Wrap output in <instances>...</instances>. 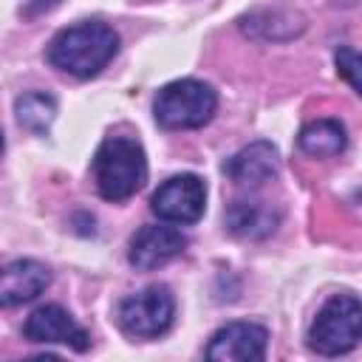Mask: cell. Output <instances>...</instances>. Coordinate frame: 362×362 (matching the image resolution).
<instances>
[{"label": "cell", "instance_id": "7", "mask_svg": "<svg viewBox=\"0 0 362 362\" xmlns=\"http://www.w3.org/2000/svg\"><path fill=\"white\" fill-rule=\"evenodd\" d=\"M23 334L28 342H62L74 351H85L90 345V337L82 325H76V320L57 303H48V305H40L28 314L25 325H23Z\"/></svg>", "mask_w": 362, "mask_h": 362}, {"label": "cell", "instance_id": "12", "mask_svg": "<svg viewBox=\"0 0 362 362\" xmlns=\"http://www.w3.org/2000/svg\"><path fill=\"white\" fill-rule=\"evenodd\" d=\"M280 223V212L266 201H235L226 209V226L243 240H260L272 235Z\"/></svg>", "mask_w": 362, "mask_h": 362}, {"label": "cell", "instance_id": "1", "mask_svg": "<svg viewBox=\"0 0 362 362\" xmlns=\"http://www.w3.org/2000/svg\"><path fill=\"white\" fill-rule=\"evenodd\" d=\"M116 51H119V34L110 25L93 20L62 28L48 42L45 57L57 71H65L71 76H93L113 59Z\"/></svg>", "mask_w": 362, "mask_h": 362}, {"label": "cell", "instance_id": "5", "mask_svg": "<svg viewBox=\"0 0 362 362\" xmlns=\"http://www.w3.org/2000/svg\"><path fill=\"white\" fill-rule=\"evenodd\" d=\"M175 300L164 286H147L119 303V325L127 337L156 339L173 325Z\"/></svg>", "mask_w": 362, "mask_h": 362}, {"label": "cell", "instance_id": "11", "mask_svg": "<svg viewBox=\"0 0 362 362\" xmlns=\"http://www.w3.org/2000/svg\"><path fill=\"white\" fill-rule=\"evenodd\" d=\"M223 173L235 184H263L277 175V150L269 141H255L243 150H238L226 164Z\"/></svg>", "mask_w": 362, "mask_h": 362}, {"label": "cell", "instance_id": "4", "mask_svg": "<svg viewBox=\"0 0 362 362\" xmlns=\"http://www.w3.org/2000/svg\"><path fill=\"white\" fill-rule=\"evenodd\" d=\"M218 107V96L206 82L178 79L156 93L153 116L164 130H195L204 127Z\"/></svg>", "mask_w": 362, "mask_h": 362}, {"label": "cell", "instance_id": "9", "mask_svg": "<svg viewBox=\"0 0 362 362\" xmlns=\"http://www.w3.org/2000/svg\"><path fill=\"white\" fill-rule=\"evenodd\" d=\"M187 246V238L175 229V226H141L133 240H130V252H127V260L141 269V272H150V269H158L164 263H170L173 257H178Z\"/></svg>", "mask_w": 362, "mask_h": 362}, {"label": "cell", "instance_id": "14", "mask_svg": "<svg viewBox=\"0 0 362 362\" xmlns=\"http://www.w3.org/2000/svg\"><path fill=\"white\" fill-rule=\"evenodd\" d=\"M14 113H17L20 127L31 133H45L57 116V102L42 90H31L14 102Z\"/></svg>", "mask_w": 362, "mask_h": 362}, {"label": "cell", "instance_id": "10", "mask_svg": "<svg viewBox=\"0 0 362 362\" xmlns=\"http://www.w3.org/2000/svg\"><path fill=\"white\" fill-rule=\"evenodd\" d=\"M48 283H51V272L40 260H28V257L11 260L0 277V303L3 305L28 303V300L40 297Z\"/></svg>", "mask_w": 362, "mask_h": 362}, {"label": "cell", "instance_id": "8", "mask_svg": "<svg viewBox=\"0 0 362 362\" xmlns=\"http://www.w3.org/2000/svg\"><path fill=\"white\" fill-rule=\"evenodd\" d=\"M269 334L257 322H229L218 328L206 345L209 359L221 362H257L266 356Z\"/></svg>", "mask_w": 362, "mask_h": 362}, {"label": "cell", "instance_id": "16", "mask_svg": "<svg viewBox=\"0 0 362 362\" xmlns=\"http://www.w3.org/2000/svg\"><path fill=\"white\" fill-rule=\"evenodd\" d=\"M54 3H59V0H28V6H31V8H37V11H42V8H51Z\"/></svg>", "mask_w": 362, "mask_h": 362}, {"label": "cell", "instance_id": "2", "mask_svg": "<svg viewBox=\"0 0 362 362\" xmlns=\"http://www.w3.org/2000/svg\"><path fill=\"white\" fill-rule=\"evenodd\" d=\"M93 181L105 201H127L147 181L144 147L130 136H107L93 156Z\"/></svg>", "mask_w": 362, "mask_h": 362}, {"label": "cell", "instance_id": "6", "mask_svg": "<svg viewBox=\"0 0 362 362\" xmlns=\"http://www.w3.org/2000/svg\"><path fill=\"white\" fill-rule=\"evenodd\" d=\"M150 206L167 223H195L206 206V187L192 173L173 175L153 192Z\"/></svg>", "mask_w": 362, "mask_h": 362}, {"label": "cell", "instance_id": "3", "mask_svg": "<svg viewBox=\"0 0 362 362\" xmlns=\"http://www.w3.org/2000/svg\"><path fill=\"white\" fill-rule=\"evenodd\" d=\"M359 339H362V300H356L354 294L328 297L308 328V345L322 356H339L356 348Z\"/></svg>", "mask_w": 362, "mask_h": 362}, {"label": "cell", "instance_id": "13", "mask_svg": "<svg viewBox=\"0 0 362 362\" xmlns=\"http://www.w3.org/2000/svg\"><path fill=\"white\" fill-rule=\"evenodd\" d=\"M297 144L311 158H331V156H339L345 150L348 136L337 119H314L300 130Z\"/></svg>", "mask_w": 362, "mask_h": 362}, {"label": "cell", "instance_id": "15", "mask_svg": "<svg viewBox=\"0 0 362 362\" xmlns=\"http://www.w3.org/2000/svg\"><path fill=\"white\" fill-rule=\"evenodd\" d=\"M334 62H337L339 76L362 96V54L354 51V48H348V45H342V48H337Z\"/></svg>", "mask_w": 362, "mask_h": 362}]
</instances>
